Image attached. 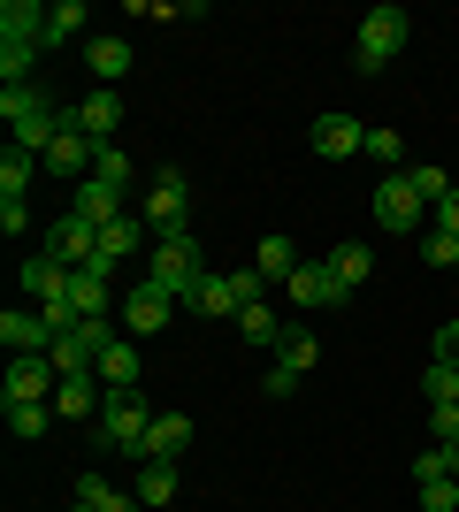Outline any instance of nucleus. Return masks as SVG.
Here are the masks:
<instances>
[{"label":"nucleus","mask_w":459,"mask_h":512,"mask_svg":"<svg viewBox=\"0 0 459 512\" xmlns=\"http://www.w3.org/2000/svg\"><path fill=\"white\" fill-rule=\"evenodd\" d=\"M406 39H414V16H406V8H368L360 46H352V69H360V77H383V69L406 54Z\"/></svg>","instance_id":"nucleus-1"},{"label":"nucleus","mask_w":459,"mask_h":512,"mask_svg":"<svg viewBox=\"0 0 459 512\" xmlns=\"http://www.w3.org/2000/svg\"><path fill=\"white\" fill-rule=\"evenodd\" d=\"M261 268H230V276H199V291L184 306H192L199 321H238L245 306H261Z\"/></svg>","instance_id":"nucleus-2"},{"label":"nucleus","mask_w":459,"mask_h":512,"mask_svg":"<svg viewBox=\"0 0 459 512\" xmlns=\"http://www.w3.org/2000/svg\"><path fill=\"white\" fill-rule=\"evenodd\" d=\"M161 413L146 406V390H108V406H100V436H108V451H131V459H146V436Z\"/></svg>","instance_id":"nucleus-3"},{"label":"nucleus","mask_w":459,"mask_h":512,"mask_svg":"<svg viewBox=\"0 0 459 512\" xmlns=\"http://www.w3.org/2000/svg\"><path fill=\"white\" fill-rule=\"evenodd\" d=\"M199 276H207V268H199V237H192V230H184V237H161V245H153L146 283H161V291H169L176 306H184V299L199 291Z\"/></svg>","instance_id":"nucleus-4"},{"label":"nucleus","mask_w":459,"mask_h":512,"mask_svg":"<svg viewBox=\"0 0 459 512\" xmlns=\"http://www.w3.org/2000/svg\"><path fill=\"white\" fill-rule=\"evenodd\" d=\"M138 214H146V230H153V237H184V222H192V184H184L176 169H161Z\"/></svg>","instance_id":"nucleus-5"},{"label":"nucleus","mask_w":459,"mask_h":512,"mask_svg":"<svg viewBox=\"0 0 459 512\" xmlns=\"http://www.w3.org/2000/svg\"><path fill=\"white\" fill-rule=\"evenodd\" d=\"M54 360L46 352H23V360H8V383H0V406H54Z\"/></svg>","instance_id":"nucleus-6"},{"label":"nucleus","mask_w":459,"mask_h":512,"mask_svg":"<svg viewBox=\"0 0 459 512\" xmlns=\"http://www.w3.org/2000/svg\"><path fill=\"white\" fill-rule=\"evenodd\" d=\"M39 161H46V176H69V184H85V176H92V161H100V146H92L85 130L69 123V107H62V130H54V146H46Z\"/></svg>","instance_id":"nucleus-7"},{"label":"nucleus","mask_w":459,"mask_h":512,"mask_svg":"<svg viewBox=\"0 0 459 512\" xmlns=\"http://www.w3.org/2000/svg\"><path fill=\"white\" fill-rule=\"evenodd\" d=\"M69 123L85 130L92 146H115V130H123V92H108V85L77 92V107H69Z\"/></svg>","instance_id":"nucleus-8"},{"label":"nucleus","mask_w":459,"mask_h":512,"mask_svg":"<svg viewBox=\"0 0 459 512\" xmlns=\"http://www.w3.org/2000/svg\"><path fill=\"white\" fill-rule=\"evenodd\" d=\"M284 291H291V306H306V314H329V306H345V299H352L345 283L329 276V260H299Z\"/></svg>","instance_id":"nucleus-9"},{"label":"nucleus","mask_w":459,"mask_h":512,"mask_svg":"<svg viewBox=\"0 0 459 512\" xmlns=\"http://www.w3.org/2000/svg\"><path fill=\"white\" fill-rule=\"evenodd\" d=\"M46 253L62 260V268H92V260H100V230H92L85 214H62V222L46 230Z\"/></svg>","instance_id":"nucleus-10"},{"label":"nucleus","mask_w":459,"mask_h":512,"mask_svg":"<svg viewBox=\"0 0 459 512\" xmlns=\"http://www.w3.org/2000/svg\"><path fill=\"white\" fill-rule=\"evenodd\" d=\"M375 222H383V230H414V222H421V192H414V176H406V169L375 184Z\"/></svg>","instance_id":"nucleus-11"},{"label":"nucleus","mask_w":459,"mask_h":512,"mask_svg":"<svg viewBox=\"0 0 459 512\" xmlns=\"http://www.w3.org/2000/svg\"><path fill=\"white\" fill-rule=\"evenodd\" d=\"M100 406H108V383H100L92 367H77V375L54 383V413H62V421H92Z\"/></svg>","instance_id":"nucleus-12"},{"label":"nucleus","mask_w":459,"mask_h":512,"mask_svg":"<svg viewBox=\"0 0 459 512\" xmlns=\"http://www.w3.org/2000/svg\"><path fill=\"white\" fill-rule=\"evenodd\" d=\"M169 314H176V299L161 291V283H146V276H138V283H131V299H123V329L153 337V329H169Z\"/></svg>","instance_id":"nucleus-13"},{"label":"nucleus","mask_w":459,"mask_h":512,"mask_svg":"<svg viewBox=\"0 0 459 512\" xmlns=\"http://www.w3.org/2000/svg\"><path fill=\"white\" fill-rule=\"evenodd\" d=\"M0 344H8V360H23V352H54V329L39 321V306H8V314H0Z\"/></svg>","instance_id":"nucleus-14"},{"label":"nucleus","mask_w":459,"mask_h":512,"mask_svg":"<svg viewBox=\"0 0 459 512\" xmlns=\"http://www.w3.org/2000/svg\"><path fill=\"white\" fill-rule=\"evenodd\" d=\"M368 146V123H360V115H322V123H314V153H322V161H345V153H360Z\"/></svg>","instance_id":"nucleus-15"},{"label":"nucleus","mask_w":459,"mask_h":512,"mask_svg":"<svg viewBox=\"0 0 459 512\" xmlns=\"http://www.w3.org/2000/svg\"><path fill=\"white\" fill-rule=\"evenodd\" d=\"M123 207H131V199H123V184H100V176H85V184H77V207H69V214H85L92 230H108V222H123Z\"/></svg>","instance_id":"nucleus-16"},{"label":"nucleus","mask_w":459,"mask_h":512,"mask_svg":"<svg viewBox=\"0 0 459 512\" xmlns=\"http://www.w3.org/2000/svg\"><path fill=\"white\" fill-rule=\"evenodd\" d=\"M85 69L92 77H100V85H123V77H131V39H115V31H100V39H85Z\"/></svg>","instance_id":"nucleus-17"},{"label":"nucleus","mask_w":459,"mask_h":512,"mask_svg":"<svg viewBox=\"0 0 459 512\" xmlns=\"http://www.w3.org/2000/svg\"><path fill=\"white\" fill-rule=\"evenodd\" d=\"M69 276H77V268H62V260H54V253H39V260H23V299H31V306H46V299H62V291H69Z\"/></svg>","instance_id":"nucleus-18"},{"label":"nucleus","mask_w":459,"mask_h":512,"mask_svg":"<svg viewBox=\"0 0 459 512\" xmlns=\"http://www.w3.org/2000/svg\"><path fill=\"white\" fill-rule=\"evenodd\" d=\"M329 276L345 283V291H360V283L375 276V245H360V237H345V245L329 253Z\"/></svg>","instance_id":"nucleus-19"},{"label":"nucleus","mask_w":459,"mask_h":512,"mask_svg":"<svg viewBox=\"0 0 459 512\" xmlns=\"http://www.w3.org/2000/svg\"><path fill=\"white\" fill-rule=\"evenodd\" d=\"M184 451H192V421H184V413H161V421H153V436H146V459H184Z\"/></svg>","instance_id":"nucleus-20"},{"label":"nucleus","mask_w":459,"mask_h":512,"mask_svg":"<svg viewBox=\"0 0 459 512\" xmlns=\"http://www.w3.org/2000/svg\"><path fill=\"white\" fill-rule=\"evenodd\" d=\"M238 337L253 344V352H284V337H291V329H284L276 314H268V299H261V306H245V314H238Z\"/></svg>","instance_id":"nucleus-21"},{"label":"nucleus","mask_w":459,"mask_h":512,"mask_svg":"<svg viewBox=\"0 0 459 512\" xmlns=\"http://www.w3.org/2000/svg\"><path fill=\"white\" fill-rule=\"evenodd\" d=\"M92 375H100L108 390H138V344H131V337H115L108 352H100V367H92Z\"/></svg>","instance_id":"nucleus-22"},{"label":"nucleus","mask_w":459,"mask_h":512,"mask_svg":"<svg viewBox=\"0 0 459 512\" xmlns=\"http://www.w3.org/2000/svg\"><path fill=\"white\" fill-rule=\"evenodd\" d=\"M169 497H176V467H169V459H138V505L161 512Z\"/></svg>","instance_id":"nucleus-23"},{"label":"nucleus","mask_w":459,"mask_h":512,"mask_svg":"<svg viewBox=\"0 0 459 512\" xmlns=\"http://www.w3.org/2000/svg\"><path fill=\"white\" fill-rule=\"evenodd\" d=\"M39 169H46L39 153H16V146H8V161H0V199L23 207V192H31V176H39Z\"/></svg>","instance_id":"nucleus-24"},{"label":"nucleus","mask_w":459,"mask_h":512,"mask_svg":"<svg viewBox=\"0 0 459 512\" xmlns=\"http://www.w3.org/2000/svg\"><path fill=\"white\" fill-rule=\"evenodd\" d=\"M360 153H368V161H375L383 176H398V169H406V138H398L391 123H368V146H360Z\"/></svg>","instance_id":"nucleus-25"},{"label":"nucleus","mask_w":459,"mask_h":512,"mask_svg":"<svg viewBox=\"0 0 459 512\" xmlns=\"http://www.w3.org/2000/svg\"><path fill=\"white\" fill-rule=\"evenodd\" d=\"M268 283H291V268H299V245L291 237H261V260H253Z\"/></svg>","instance_id":"nucleus-26"},{"label":"nucleus","mask_w":459,"mask_h":512,"mask_svg":"<svg viewBox=\"0 0 459 512\" xmlns=\"http://www.w3.org/2000/svg\"><path fill=\"white\" fill-rule=\"evenodd\" d=\"M69 306H77V321H108V283L100 276H69Z\"/></svg>","instance_id":"nucleus-27"},{"label":"nucleus","mask_w":459,"mask_h":512,"mask_svg":"<svg viewBox=\"0 0 459 512\" xmlns=\"http://www.w3.org/2000/svg\"><path fill=\"white\" fill-rule=\"evenodd\" d=\"M85 0H54V8H46V46H62V39H77V31H85Z\"/></svg>","instance_id":"nucleus-28"},{"label":"nucleus","mask_w":459,"mask_h":512,"mask_svg":"<svg viewBox=\"0 0 459 512\" xmlns=\"http://www.w3.org/2000/svg\"><path fill=\"white\" fill-rule=\"evenodd\" d=\"M421 512H459V474H437V482H414Z\"/></svg>","instance_id":"nucleus-29"},{"label":"nucleus","mask_w":459,"mask_h":512,"mask_svg":"<svg viewBox=\"0 0 459 512\" xmlns=\"http://www.w3.org/2000/svg\"><path fill=\"white\" fill-rule=\"evenodd\" d=\"M421 390H429V406H452V398H459V367H452V360H429Z\"/></svg>","instance_id":"nucleus-30"},{"label":"nucleus","mask_w":459,"mask_h":512,"mask_svg":"<svg viewBox=\"0 0 459 512\" xmlns=\"http://www.w3.org/2000/svg\"><path fill=\"white\" fill-rule=\"evenodd\" d=\"M31 62L39 46H0V85H31Z\"/></svg>","instance_id":"nucleus-31"},{"label":"nucleus","mask_w":459,"mask_h":512,"mask_svg":"<svg viewBox=\"0 0 459 512\" xmlns=\"http://www.w3.org/2000/svg\"><path fill=\"white\" fill-rule=\"evenodd\" d=\"M421 260H429V268H452V276H459V237H452V230H429V237H421Z\"/></svg>","instance_id":"nucleus-32"},{"label":"nucleus","mask_w":459,"mask_h":512,"mask_svg":"<svg viewBox=\"0 0 459 512\" xmlns=\"http://www.w3.org/2000/svg\"><path fill=\"white\" fill-rule=\"evenodd\" d=\"M8 428L31 444V436H46V428H54V406H8Z\"/></svg>","instance_id":"nucleus-33"},{"label":"nucleus","mask_w":459,"mask_h":512,"mask_svg":"<svg viewBox=\"0 0 459 512\" xmlns=\"http://www.w3.org/2000/svg\"><path fill=\"white\" fill-rule=\"evenodd\" d=\"M92 176H100V184H123V192H131V153H123V146H100Z\"/></svg>","instance_id":"nucleus-34"},{"label":"nucleus","mask_w":459,"mask_h":512,"mask_svg":"<svg viewBox=\"0 0 459 512\" xmlns=\"http://www.w3.org/2000/svg\"><path fill=\"white\" fill-rule=\"evenodd\" d=\"M406 176H414L421 207H444V199H452V184H444V169H429V161H421V169H406Z\"/></svg>","instance_id":"nucleus-35"},{"label":"nucleus","mask_w":459,"mask_h":512,"mask_svg":"<svg viewBox=\"0 0 459 512\" xmlns=\"http://www.w3.org/2000/svg\"><path fill=\"white\" fill-rule=\"evenodd\" d=\"M276 360H284V367H299V375H306V367L322 360V344L306 337V329H291V337H284V352H276Z\"/></svg>","instance_id":"nucleus-36"},{"label":"nucleus","mask_w":459,"mask_h":512,"mask_svg":"<svg viewBox=\"0 0 459 512\" xmlns=\"http://www.w3.org/2000/svg\"><path fill=\"white\" fill-rule=\"evenodd\" d=\"M429 428H437V444H452V436H459V398H452V406H429Z\"/></svg>","instance_id":"nucleus-37"},{"label":"nucleus","mask_w":459,"mask_h":512,"mask_svg":"<svg viewBox=\"0 0 459 512\" xmlns=\"http://www.w3.org/2000/svg\"><path fill=\"white\" fill-rule=\"evenodd\" d=\"M268 398H291V390H299V367H284V360H276V367H268Z\"/></svg>","instance_id":"nucleus-38"},{"label":"nucleus","mask_w":459,"mask_h":512,"mask_svg":"<svg viewBox=\"0 0 459 512\" xmlns=\"http://www.w3.org/2000/svg\"><path fill=\"white\" fill-rule=\"evenodd\" d=\"M437 474H452V459H444V444H437V451H421V459H414V482H437Z\"/></svg>","instance_id":"nucleus-39"},{"label":"nucleus","mask_w":459,"mask_h":512,"mask_svg":"<svg viewBox=\"0 0 459 512\" xmlns=\"http://www.w3.org/2000/svg\"><path fill=\"white\" fill-rule=\"evenodd\" d=\"M100 512H138V490H115L108 482V490H100Z\"/></svg>","instance_id":"nucleus-40"},{"label":"nucleus","mask_w":459,"mask_h":512,"mask_svg":"<svg viewBox=\"0 0 459 512\" xmlns=\"http://www.w3.org/2000/svg\"><path fill=\"white\" fill-rule=\"evenodd\" d=\"M437 360L459 367V321H444V329H437Z\"/></svg>","instance_id":"nucleus-41"},{"label":"nucleus","mask_w":459,"mask_h":512,"mask_svg":"<svg viewBox=\"0 0 459 512\" xmlns=\"http://www.w3.org/2000/svg\"><path fill=\"white\" fill-rule=\"evenodd\" d=\"M437 230H452V237H459V192H452V199L437 207Z\"/></svg>","instance_id":"nucleus-42"},{"label":"nucleus","mask_w":459,"mask_h":512,"mask_svg":"<svg viewBox=\"0 0 459 512\" xmlns=\"http://www.w3.org/2000/svg\"><path fill=\"white\" fill-rule=\"evenodd\" d=\"M444 459H452V474H459V436H452V444H444Z\"/></svg>","instance_id":"nucleus-43"},{"label":"nucleus","mask_w":459,"mask_h":512,"mask_svg":"<svg viewBox=\"0 0 459 512\" xmlns=\"http://www.w3.org/2000/svg\"><path fill=\"white\" fill-rule=\"evenodd\" d=\"M69 512H100V505H69Z\"/></svg>","instance_id":"nucleus-44"}]
</instances>
